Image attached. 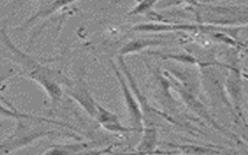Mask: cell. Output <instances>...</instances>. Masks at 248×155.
Masks as SVG:
<instances>
[{"instance_id":"4","label":"cell","mask_w":248,"mask_h":155,"mask_svg":"<svg viewBox=\"0 0 248 155\" xmlns=\"http://www.w3.org/2000/svg\"><path fill=\"white\" fill-rule=\"evenodd\" d=\"M67 95L79 103L90 115H95L96 103L94 102L82 83H78L71 88L70 87L69 91H67Z\"/></svg>"},{"instance_id":"5","label":"cell","mask_w":248,"mask_h":155,"mask_svg":"<svg viewBox=\"0 0 248 155\" xmlns=\"http://www.w3.org/2000/svg\"><path fill=\"white\" fill-rule=\"evenodd\" d=\"M96 119L105 129L111 132H128L129 129L121 124L118 117L114 113L108 111L103 107L96 104Z\"/></svg>"},{"instance_id":"7","label":"cell","mask_w":248,"mask_h":155,"mask_svg":"<svg viewBox=\"0 0 248 155\" xmlns=\"http://www.w3.org/2000/svg\"><path fill=\"white\" fill-rule=\"evenodd\" d=\"M86 147V144H54L45 151V155H73L78 151H82Z\"/></svg>"},{"instance_id":"2","label":"cell","mask_w":248,"mask_h":155,"mask_svg":"<svg viewBox=\"0 0 248 155\" xmlns=\"http://www.w3.org/2000/svg\"><path fill=\"white\" fill-rule=\"evenodd\" d=\"M31 120H17L15 129L10 135L0 142V155H10L29 147L39 140L57 135V131L31 127Z\"/></svg>"},{"instance_id":"3","label":"cell","mask_w":248,"mask_h":155,"mask_svg":"<svg viewBox=\"0 0 248 155\" xmlns=\"http://www.w3.org/2000/svg\"><path fill=\"white\" fill-rule=\"evenodd\" d=\"M0 117L5 119H15L17 120H31V121L39 122V123H47L51 125L61 126L63 127H68L71 128L70 126L66 125L65 123H61L59 121H56L53 119H48L45 117L38 116V115H31L29 113H22V112L16 110L14 107H8L0 103Z\"/></svg>"},{"instance_id":"8","label":"cell","mask_w":248,"mask_h":155,"mask_svg":"<svg viewBox=\"0 0 248 155\" xmlns=\"http://www.w3.org/2000/svg\"><path fill=\"white\" fill-rule=\"evenodd\" d=\"M0 127H1V124H0Z\"/></svg>"},{"instance_id":"1","label":"cell","mask_w":248,"mask_h":155,"mask_svg":"<svg viewBox=\"0 0 248 155\" xmlns=\"http://www.w3.org/2000/svg\"><path fill=\"white\" fill-rule=\"evenodd\" d=\"M2 42L12 56L13 60L21 69L20 74L36 83L45 91L51 101L61 99L63 91L61 84L63 82L62 76L57 70L39 63L35 57L27 54L19 49L10 39L6 29L1 30Z\"/></svg>"},{"instance_id":"6","label":"cell","mask_w":248,"mask_h":155,"mask_svg":"<svg viewBox=\"0 0 248 155\" xmlns=\"http://www.w3.org/2000/svg\"><path fill=\"white\" fill-rule=\"evenodd\" d=\"M114 71L116 73L118 81L120 83L121 87H122V92L124 95V101L126 104L127 108L128 109V113L130 114L131 119L136 123H140L141 115L140 110H139L138 105L132 97L130 91L128 90L127 87L126 83L124 81V78L122 77V74L118 70V68L114 66Z\"/></svg>"}]
</instances>
